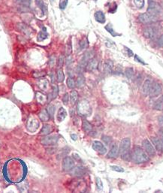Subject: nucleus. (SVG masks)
I'll use <instances>...</instances> for the list:
<instances>
[{"label":"nucleus","instance_id":"4c0bfd02","mask_svg":"<svg viewBox=\"0 0 163 193\" xmlns=\"http://www.w3.org/2000/svg\"><path fill=\"white\" fill-rule=\"evenodd\" d=\"M105 29H106L107 31H108L109 33H111V34L113 36H119V34H117V33H115V31H114V30H113L112 26H111L110 24L107 25V26H105Z\"/></svg>","mask_w":163,"mask_h":193},{"label":"nucleus","instance_id":"cd10ccee","mask_svg":"<svg viewBox=\"0 0 163 193\" xmlns=\"http://www.w3.org/2000/svg\"><path fill=\"white\" fill-rule=\"evenodd\" d=\"M39 117H40V119L42 120V121H48L49 120L51 117H50V114H48L47 110H43V111H42L40 112V114H39Z\"/></svg>","mask_w":163,"mask_h":193},{"label":"nucleus","instance_id":"09e8293b","mask_svg":"<svg viewBox=\"0 0 163 193\" xmlns=\"http://www.w3.org/2000/svg\"><path fill=\"white\" fill-rule=\"evenodd\" d=\"M135 60L136 62H139V63L142 64V65H146V63L144 62V61L143 59H141V58L139 57V56H138V55H136V54L135 55Z\"/></svg>","mask_w":163,"mask_h":193},{"label":"nucleus","instance_id":"9d476101","mask_svg":"<svg viewBox=\"0 0 163 193\" xmlns=\"http://www.w3.org/2000/svg\"><path fill=\"white\" fill-rule=\"evenodd\" d=\"M94 56V52L92 50H88L83 54V56L82 57L81 60L80 62V68H84L86 66L88 62L90 59H92Z\"/></svg>","mask_w":163,"mask_h":193},{"label":"nucleus","instance_id":"c03bdc74","mask_svg":"<svg viewBox=\"0 0 163 193\" xmlns=\"http://www.w3.org/2000/svg\"><path fill=\"white\" fill-rule=\"evenodd\" d=\"M64 62H65V57L64 56H63V55H61V56L59 57L58 59V63H57V65H58V67L60 68H61L63 66V64H64Z\"/></svg>","mask_w":163,"mask_h":193},{"label":"nucleus","instance_id":"a211bd4d","mask_svg":"<svg viewBox=\"0 0 163 193\" xmlns=\"http://www.w3.org/2000/svg\"><path fill=\"white\" fill-rule=\"evenodd\" d=\"M95 20L97 22H99L100 23H105V15L102 11H97L94 14Z\"/></svg>","mask_w":163,"mask_h":193},{"label":"nucleus","instance_id":"6e6552de","mask_svg":"<svg viewBox=\"0 0 163 193\" xmlns=\"http://www.w3.org/2000/svg\"><path fill=\"white\" fill-rule=\"evenodd\" d=\"M143 147L144 150L146 152L147 154L150 156H154L156 155V149L155 147H153L152 144L150 142L149 140L145 139L143 141Z\"/></svg>","mask_w":163,"mask_h":193},{"label":"nucleus","instance_id":"bb28decb","mask_svg":"<svg viewBox=\"0 0 163 193\" xmlns=\"http://www.w3.org/2000/svg\"><path fill=\"white\" fill-rule=\"evenodd\" d=\"M48 34L47 33L46 28H43V30H42V31L39 32V33L38 34L37 39L39 42H42V41H44L46 39H48Z\"/></svg>","mask_w":163,"mask_h":193},{"label":"nucleus","instance_id":"5fc2aeb1","mask_svg":"<svg viewBox=\"0 0 163 193\" xmlns=\"http://www.w3.org/2000/svg\"><path fill=\"white\" fill-rule=\"evenodd\" d=\"M71 139L74 140V141H76V140L77 139V134H71Z\"/></svg>","mask_w":163,"mask_h":193},{"label":"nucleus","instance_id":"603ef678","mask_svg":"<svg viewBox=\"0 0 163 193\" xmlns=\"http://www.w3.org/2000/svg\"><path fill=\"white\" fill-rule=\"evenodd\" d=\"M158 134H159V137H160L161 138H162L163 139V127H162V128L159 130Z\"/></svg>","mask_w":163,"mask_h":193},{"label":"nucleus","instance_id":"4be33fe9","mask_svg":"<svg viewBox=\"0 0 163 193\" xmlns=\"http://www.w3.org/2000/svg\"><path fill=\"white\" fill-rule=\"evenodd\" d=\"M153 108L157 111H163V96L156 101L153 105Z\"/></svg>","mask_w":163,"mask_h":193},{"label":"nucleus","instance_id":"423d86ee","mask_svg":"<svg viewBox=\"0 0 163 193\" xmlns=\"http://www.w3.org/2000/svg\"><path fill=\"white\" fill-rule=\"evenodd\" d=\"M62 166L64 171L69 172L74 167V160L70 156H65L63 160Z\"/></svg>","mask_w":163,"mask_h":193},{"label":"nucleus","instance_id":"f704fd0d","mask_svg":"<svg viewBox=\"0 0 163 193\" xmlns=\"http://www.w3.org/2000/svg\"><path fill=\"white\" fill-rule=\"evenodd\" d=\"M79 45H80V49H82V50L86 49V48L88 47V45H89V42H88L87 39H83L80 41V43H79Z\"/></svg>","mask_w":163,"mask_h":193},{"label":"nucleus","instance_id":"7c9ffc66","mask_svg":"<svg viewBox=\"0 0 163 193\" xmlns=\"http://www.w3.org/2000/svg\"><path fill=\"white\" fill-rule=\"evenodd\" d=\"M66 84L67 87L69 89H74L76 87V82L72 77H69L66 80Z\"/></svg>","mask_w":163,"mask_h":193},{"label":"nucleus","instance_id":"79ce46f5","mask_svg":"<svg viewBox=\"0 0 163 193\" xmlns=\"http://www.w3.org/2000/svg\"><path fill=\"white\" fill-rule=\"evenodd\" d=\"M47 111H48V114H50V117H54V111H55V107L54 106V105H49L48 108V109H47Z\"/></svg>","mask_w":163,"mask_h":193},{"label":"nucleus","instance_id":"473e14b6","mask_svg":"<svg viewBox=\"0 0 163 193\" xmlns=\"http://www.w3.org/2000/svg\"><path fill=\"white\" fill-rule=\"evenodd\" d=\"M85 84V79L83 76H79L77 78V80H76V87H77L78 88H80V87H83Z\"/></svg>","mask_w":163,"mask_h":193},{"label":"nucleus","instance_id":"8fccbe9b","mask_svg":"<svg viewBox=\"0 0 163 193\" xmlns=\"http://www.w3.org/2000/svg\"><path fill=\"white\" fill-rule=\"evenodd\" d=\"M157 43L159 45L160 47H163V35H162L159 38L158 41H157Z\"/></svg>","mask_w":163,"mask_h":193},{"label":"nucleus","instance_id":"c756f323","mask_svg":"<svg viewBox=\"0 0 163 193\" xmlns=\"http://www.w3.org/2000/svg\"><path fill=\"white\" fill-rule=\"evenodd\" d=\"M36 5H37L40 8V9L42 11V12H43L44 14H45V13L47 12V11H48V8H47V6L45 4V2H43V0H36Z\"/></svg>","mask_w":163,"mask_h":193},{"label":"nucleus","instance_id":"e433bc0d","mask_svg":"<svg viewBox=\"0 0 163 193\" xmlns=\"http://www.w3.org/2000/svg\"><path fill=\"white\" fill-rule=\"evenodd\" d=\"M72 52V46H71V42H68V43H67L66 48H65V53L67 56H70Z\"/></svg>","mask_w":163,"mask_h":193},{"label":"nucleus","instance_id":"72a5a7b5","mask_svg":"<svg viewBox=\"0 0 163 193\" xmlns=\"http://www.w3.org/2000/svg\"><path fill=\"white\" fill-rule=\"evenodd\" d=\"M125 74H126V76L129 79L132 78L133 75H134V69L132 68H126V71H125Z\"/></svg>","mask_w":163,"mask_h":193},{"label":"nucleus","instance_id":"a19ab883","mask_svg":"<svg viewBox=\"0 0 163 193\" xmlns=\"http://www.w3.org/2000/svg\"><path fill=\"white\" fill-rule=\"evenodd\" d=\"M95 183H96V186L98 190H102L103 188V183H102V180L99 177L95 178Z\"/></svg>","mask_w":163,"mask_h":193},{"label":"nucleus","instance_id":"ea45409f","mask_svg":"<svg viewBox=\"0 0 163 193\" xmlns=\"http://www.w3.org/2000/svg\"><path fill=\"white\" fill-rule=\"evenodd\" d=\"M17 2L18 4H20L23 7H27L30 5V0H17Z\"/></svg>","mask_w":163,"mask_h":193},{"label":"nucleus","instance_id":"ddd939ff","mask_svg":"<svg viewBox=\"0 0 163 193\" xmlns=\"http://www.w3.org/2000/svg\"><path fill=\"white\" fill-rule=\"evenodd\" d=\"M90 107L86 102H81L78 105V111L80 114L86 115L88 112H89Z\"/></svg>","mask_w":163,"mask_h":193},{"label":"nucleus","instance_id":"aec40b11","mask_svg":"<svg viewBox=\"0 0 163 193\" xmlns=\"http://www.w3.org/2000/svg\"><path fill=\"white\" fill-rule=\"evenodd\" d=\"M69 172H71V174L74 176H77V177H80L83 175L84 174V169L81 167H76V168H73L72 170L70 171Z\"/></svg>","mask_w":163,"mask_h":193},{"label":"nucleus","instance_id":"c9c22d12","mask_svg":"<svg viewBox=\"0 0 163 193\" xmlns=\"http://www.w3.org/2000/svg\"><path fill=\"white\" fill-rule=\"evenodd\" d=\"M133 2L138 8H142L144 6V0H133Z\"/></svg>","mask_w":163,"mask_h":193},{"label":"nucleus","instance_id":"3c124183","mask_svg":"<svg viewBox=\"0 0 163 193\" xmlns=\"http://www.w3.org/2000/svg\"><path fill=\"white\" fill-rule=\"evenodd\" d=\"M55 57H54V56H51V59H50V61H49V63H50V65H51V66H53V65H54V63H55Z\"/></svg>","mask_w":163,"mask_h":193},{"label":"nucleus","instance_id":"9b49d317","mask_svg":"<svg viewBox=\"0 0 163 193\" xmlns=\"http://www.w3.org/2000/svg\"><path fill=\"white\" fill-rule=\"evenodd\" d=\"M151 142L155 149L158 151H163V139L160 137H151Z\"/></svg>","mask_w":163,"mask_h":193},{"label":"nucleus","instance_id":"2eb2a0df","mask_svg":"<svg viewBox=\"0 0 163 193\" xmlns=\"http://www.w3.org/2000/svg\"><path fill=\"white\" fill-rule=\"evenodd\" d=\"M119 155V148L116 144H113L109 153H108V158H117Z\"/></svg>","mask_w":163,"mask_h":193},{"label":"nucleus","instance_id":"0eeeda50","mask_svg":"<svg viewBox=\"0 0 163 193\" xmlns=\"http://www.w3.org/2000/svg\"><path fill=\"white\" fill-rule=\"evenodd\" d=\"M162 11V8L160 6V5L159 3H157L156 2H154V1H151L150 0L149 2V5H148L147 8V12L150 13V14H154V15L158 16L159 14L161 13Z\"/></svg>","mask_w":163,"mask_h":193},{"label":"nucleus","instance_id":"b1692460","mask_svg":"<svg viewBox=\"0 0 163 193\" xmlns=\"http://www.w3.org/2000/svg\"><path fill=\"white\" fill-rule=\"evenodd\" d=\"M53 131V128L51 125H48V124H46L43 126V128H42L40 131V134L42 135H48V134H51V131Z\"/></svg>","mask_w":163,"mask_h":193},{"label":"nucleus","instance_id":"6e6d98bb","mask_svg":"<svg viewBox=\"0 0 163 193\" xmlns=\"http://www.w3.org/2000/svg\"><path fill=\"white\" fill-rule=\"evenodd\" d=\"M126 50H127V52L129 53H128V54H129V56H132V55H133L132 51L130 49H129V48H127V49H126Z\"/></svg>","mask_w":163,"mask_h":193},{"label":"nucleus","instance_id":"f257e3e1","mask_svg":"<svg viewBox=\"0 0 163 193\" xmlns=\"http://www.w3.org/2000/svg\"><path fill=\"white\" fill-rule=\"evenodd\" d=\"M130 147H131L130 138L126 137L122 140L120 144V147H119V154L120 155L123 160L129 161L132 158Z\"/></svg>","mask_w":163,"mask_h":193},{"label":"nucleus","instance_id":"a18cd8bd","mask_svg":"<svg viewBox=\"0 0 163 193\" xmlns=\"http://www.w3.org/2000/svg\"><path fill=\"white\" fill-rule=\"evenodd\" d=\"M45 72H44V71H39V72H34L33 73V77H35V78H40V77H44V76H45Z\"/></svg>","mask_w":163,"mask_h":193},{"label":"nucleus","instance_id":"2f4dec72","mask_svg":"<svg viewBox=\"0 0 163 193\" xmlns=\"http://www.w3.org/2000/svg\"><path fill=\"white\" fill-rule=\"evenodd\" d=\"M57 81L60 82V83H62V82H63V80H65L64 73H63V71L61 69V68L58 69V71H57Z\"/></svg>","mask_w":163,"mask_h":193},{"label":"nucleus","instance_id":"de8ad7c7","mask_svg":"<svg viewBox=\"0 0 163 193\" xmlns=\"http://www.w3.org/2000/svg\"><path fill=\"white\" fill-rule=\"evenodd\" d=\"M111 169H112L113 171H115L117 172H123L124 171V169L121 167H119V166H117V165H112L111 166Z\"/></svg>","mask_w":163,"mask_h":193},{"label":"nucleus","instance_id":"a878e982","mask_svg":"<svg viewBox=\"0 0 163 193\" xmlns=\"http://www.w3.org/2000/svg\"><path fill=\"white\" fill-rule=\"evenodd\" d=\"M82 128H83V130L85 131V132H90L92 129V126L87 120H83V122H82Z\"/></svg>","mask_w":163,"mask_h":193},{"label":"nucleus","instance_id":"5701e85b","mask_svg":"<svg viewBox=\"0 0 163 193\" xmlns=\"http://www.w3.org/2000/svg\"><path fill=\"white\" fill-rule=\"evenodd\" d=\"M113 66H114V64H113V62L111 60H106L105 62V64H104V71H105V73H111L112 71Z\"/></svg>","mask_w":163,"mask_h":193},{"label":"nucleus","instance_id":"dca6fc26","mask_svg":"<svg viewBox=\"0 0 163 193\" xmlns=\"http://www.w3.org/2000/svg\"><path fill=\"white\" fill-rule=\"evenodd\" d=\"M39 122L37 121V120L36 119H30L27 122V128L29 131H34L35 130H36L39 127Z\"/></svg>","mask_w":163,"mask_h":193},{"label":"nucleus","instance_id":"6ab92c4d","mask_svg":"<svg viewBox=\"0 0 163 193\" xmlns=\"http://www.w3.org/2000/svg\"><path fill=\"white\" fill-rule=\"evenodd\" d=\"M67 116V112L63 108H60L58 111V113H57V120L58 122H63L65 120V118Z\"/></svg>","mask_w":163,"mask_h":193},{"label":"nucleus","instance_id":"f03ea898","mask_svg":"<svg viewBox=\"0 0 163 193\" xmlns=\"http://www.w3.org/2000/svg\"><path fill=\"white\" fill-rule=\"evenodd\" d=\"M132 159L133 162L137 164L144 163L149 161V156L146 152L140 147H135L132 153Z\"/></svg>","mask_w":163,"mask_h":193},{"label":"nucleus","instance_id":"f3484780","mask_svg":"<svg viewBox=\"0 0 163 193\" xmlns=\"http://www.w3.org/2000/svg\"><path fill=\"white\" fill-rule=\"evenodd\" d=\"M98 64H99L98 60H97L96 59H95V58H92V59H90V60L88 62L87 65H86V69H87L88 71H93L95 68H97Z\"/></svg>","mask_w":163,"mask_h":193},{"label":"nucleus","instance_id":"20e7f679","mask_svg":"<svg viewBox=\"0 0 163 193\" xmlns=\"http://www.w3.org/2000/svg\"><path fill=\"white\" fill-rule=\"evenodd\" d=\"M139 21L144 24H147V23H154L158 20V16L154 15V14H150V13H144V14H141L138 16Z\"/></svg>","mask_w":163,"mask_h":193},{"label":"nucleus","instance_id":"864d4df0","mask_svg":"<svg viewBox=\"0 0 163 193\" xmlns=\"http://www.w3.org/2000/svg\"><path fill=\"white\" fill-rule=\"evenodd\" d=\"M158 122L161 125H162L163 126V115H162V116H159L158 117Z\"/></svg>","mask_w":163,"mask_h":193},{"label":"nucleus","instance_id":"4468645a","mask_svg":"<svg viewBox=\"0 0 163 193\" xmlns=\"http://www.w3.org/2000/svg\"><path fill=\"white\" fill-rule=\"evenodd\" d=\"M17 29L19 30V31H20L22 33H23L24 35H26V36H30V34H31L30 28H29L27 25L25 24V23H18L17 26Z\"/></svg>","mask_w":163,"mask_h":193},{"label":"nucleus","instance_id":"4d7b16f0","mask_svg":"<svg viewBox=\"0 0 163 193\" xmlns=\"http://www.w3.org/2000/svg\"><path fill=\"white\" fill-rule=\"evenodd\" d=\"M50 1H51V2H54V0H50Z\"/></svg>","mask_w":163,"mask_h":193},{"label":"nucleus","instance_id":"49530a36","mask_svg":"<svg viewBox=\"0 0 163 193\" xmlns=\"http://www.w3.org/2000/svg\"><path fill=\"white\" fill-rule=\"evenodd\" d=\"M62 100H63V102L64 105H68V101H69V95H68V93H65V94H64V96H63V99H62Z\"/></svg>","mask_w":163,"mask_h":193},{"label":"nucleus","instance_id":"58836bf2","mask_svg":"<svg viewBox=\"0 0 163 193\" xmlns=\"http://www.w3.org/2000/svg\"><path fill=\"white\" fill-rule=\"evenodd\" d=\"M102 139L106 145H110V144H111V142H112V139H111V137H109V136L103 135L102 137Z\"/></svg>","mask_w":163,"mask_h":193},{"label":"nucleus","instance_id":"39448f33","mask_svg":"<svg viewBox=\"0 0 163 193\" xmlns=\"http://www.w3.org/2000/svg\"><path fill=\"white\" fill-rule=\"evenodd\" d=\"M59 140V136L57 134H53V135H45V137H42L41 140L42 144L45 146H54L57 144V141Z\"/></svg>","mask_w":163,"mask_h":193},{"label":"nucleus","instance_id":"1a4fd4ad","mask_svg":"<svg viewBox=\"0 0 163 193\" xmlns=\"http://www.w3.org/2000/svg\"><path fill=\"white\" fill-rule=\"evenodd\" d=\"M162 93V87L159 84L156 82H153L152 85H151L150 90L149 96L150 97L154 98L156 96H159Z\"/></svg>","mask_w":163,"mask_h":193},{"label":"nucleus","instance_id":"412c9836","mask_svg":"<svg viewBox=\"0 0 163 193\" xmlns=\"http://www.w3.org/2000/svg\"><path fill=\"white\" fill-rule=\"evenodd\" d=\"M153 82L150 80H146L143 84V92L145 95H149L151 85Z\"/></svg>","mask_w":163,"mask_h":193},{"label":"nucleus","instance_id":"c85d7f7f","mask_svg":"<svg viewBox=\"0 0 163 193\" xmlns=\"http://www.w3.org/2000/svg\"><path fill=\"white\" fill-rule=\"evenodd\" d=\"M59 93V89L57 85H53V91L51 94L49 95L48 98H49V100H51V99H54L57 98V96H58Z\"/></svg>","mask_w":163,"mask_h":193},{"label":"nucleus","instance_id":"393cba45","mask_svg":"<svg viewBox=\"0 0 163 193\" xmlns=\"http://www.w3.org/2000/svg\"><path fill=\"white\" fill-rule=\"evenodd\" d=\"M69 99L71 105H75L78 99V93L75 90H72L69 94Z\"/></svg>","mask_w":163,"mask_h":193},{"label":"nucleus","instance_id":"f8f14e48","mask_svg":"<svg viewBox=\"0 0 163 193\" xmlns=\"http://www.w3.org/2000/svg\"><path fill=\"white\" fill-rule=\"evenodd\" d=\"M92 149L102 155L105 154V153H107L106 147H105V146H104V144H102V142H100V141H93V143H92Z\"/></svg>","mask_w":163,"mask_h":193},{"label":"nucleus","instance_id":"37998d69","mask_svg":"<svg viewBox=\"0 0 163 193\" xmlns=\"http://www.w3.org/2000/svg\"><path fill=\"white\" fill-rule=\"evenodd\" d=\"M67 4H68V0H60V8L62 10H64L66 8Z\"/></svg>","mask_w":163,"mask_h":193},{"label":"nucleus","instance_id":"7ed1b4c3","mask_svg":"<svg viewBox=\"0 0 163 193\" xmlns=\"http://www.w3.org/2000/svg\"><path fill=\"white\" fill-rule=\"evenodd\" d=\"M159 26L152 25V26H147L146 28L144 30L143 34L144 36V37L147 38V39H153L154 37H156L159 34Z\"/></svg>","mask_w":163,"mask_h":193}]
</instances>
